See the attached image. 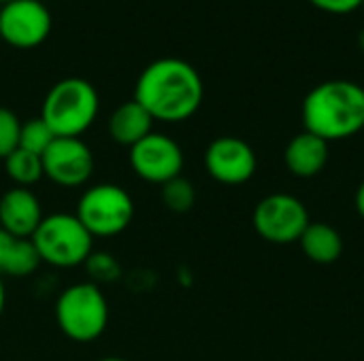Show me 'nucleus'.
I'll list each match as a JSON object with an SVG mask.
<instances>
[{
  "mask_svg": "<svg viewBox=\"0 0 364 361\" xmlns=\"http://www.w3.org/2000/svg\"><path fill=\"white\" fill-rule=\"evenodd\" d=\"M203 98L205 85L198 70L179 57H160L151 62L134 85V100L154 117V121H186L200 109Z\"/></svg>",
  "mask_w": 364,
  "mask_h": 361,
  "instance_id": "1",
  "label": "nucleus"
},
{
  "mask_svg": "<svg viewBox=\"0 0 364 361\" xmlns=\"http://www.w3.org/2000/svg\"><path fill=\"white\" fill-rule=\"evenodd\" d=\"M305 130L331 140H343L364 128V87L333 79L316 85L303 100Z\"/></svg>",
  "mask_w": 364,
  "mask_h": 361,
  "instance_id": "2",
  "label": "nucleus"
},
{
  "mask_svg": "<svg viewBox=\"0 0 364 361\" xmlns=\"http://www.w3.org/2000/svg\"><path fill=\"white\" fill-rule=\"evenodd\" d=\"M100 100L96 87L81 77L58 81L45 96L41 119L55 138H81L98 117Z\"/></svg>",
  "mask_w": 364,
  "mask_h": 361,
  "instance_id": "3",
  "label": "nucleus"
},
{
  "mask_svg": "<svg viewBox=\"0 0 364 361\" xmlns=\"http://www.w3.org/2000/svg\"><path fill=\"white\" fill-rule=\"evenodd\" d=\"M55 323L75 343H94L109 326V302L102 289L92 283L68 285L55 300Z\"/></svg>",
  "mask_w": 364,
  "mask_h": 361,
  "instance_id": "4",
  "label": "nucleus"
},
{
  "mask_svg": "<svg viewBox=\"0 0 364 361\" xmlns=\"http://www.w3.org/2000/svg\"><path fill=\"white\" fill-rule=\"evenodd\" d=\"M30 240L41 262L53 268L83 266L94 249V236L83 228L77 215L68 213L45 215Z\"/></svg>",
  "mask_w": 364,
  "mask_h": 361,
  "instance_id": "5",
  "label": "nucleus"
},
{
  "mask_svg": "<svg viewBox=\"0 0 364 361\" xmlns=\"http://www.w3.org/2000/svg\"><path fill=\"white\" fill-rule=\"evenodd\" d=\"M75 215L94 238H111L132 223L134 200L122 185L98 183L81 194Z\"/></svg>",
  "mask_w": 364,
  "mask_h": 361,
  "instance_id": "6",
  "label": "nucleus"
},
{
  "mask_svg": "<svg viewBox=\"0 0 364 361\" xmlns=\"http://www.w3.org/2000/svg\"><path fill=\"white\" fill-rule=\"evenodd\" d=\"M309 223L305 204L290 194H271L254 209L256 232L273 245L296 243Z\"/></svg>",
  "mask_w": 364,
  "mask_h": 361,
  "instance_id": "7",
  "label": "nucleus"
},
{
  "mask_svg": "<svg viewBox=\"0 0 364 361\" xmlns=\"http://www.w3.org/2000/svg\"><path fill=\"white\" fill-rule=\"evenodd\" d=\"M51 28V13L41 0H13L0 6V38L15 49L43 45Z\"/></svg>",
  "mask_w": 364,
  "mask_h": 361,
  "instance_id": "8",
  "label": "nucleus"
},
{
  "mask_svg": "<svg viewBox=\"0 0 364 361\" xmlns=\"http://www.w3.org/2000/svg\"><path fill=\"white\" fill-rule=\"evenodd\" d=\"M128 162H130L132 172L139 179H143L147 183L164 185L173 179L181 177L183 151L177 145V140H173L171 136L151 132L141 143L130 147Z\"/></svg>",
  "mask_w": 364,
  "mask_h": 361,
  "instance_id": "9",
  "label": "nucleus"
},
{
  "mask_svg": "<svg viewBox=\"0 0 364 361\" xmlns=\"http://www.w3.org/2000/svg\"><path fill=\"white\" fill-rule=\"evenodd\" d=\"M41 157L45 179L60 187H81L94 174V153L81 138H53Z\"/></svg>",
  "mask_w": 364,
  "mask_h": 361,
  "instance_id": "10",
  "label": "nucleus"
},
{
  "mask_svg": "<svg viewBox=\"0 0 364 361\" xmlns=\"http://www.w3.org/2000/svg\"><path fill=\"white\" fill-rule=\"evenodd\" d=\"M205 168L211 179L224 185L247 183L258 168L254 149L237 136H220L205 151Z\"/></svg>",
  "mask_w": 364,
  "mask_h": 361,
  "instance_id": "11",
  "label": "nucleus"
},
{
  "mask_svg": "<svg viewBox=\"0 0 364 361\" xmlns=\"http://www.w3.org/2000/svg\"><path fill=\"white\" fill-rule=\"evenodd\" d=\"M38 196L26 187H13L0 198V228L15 238H32L43 221Z\"/></svg>",
  "mask_w": 364,
  "mask_h": 361,
  "instance_id": "12",
  "label": "nucleus"
},
{
  "mask_svg": "<svg viewBox=\"0 0 364 361\" xmlns=\"http://www.w3.org/2000/svg\"><path fill=\"white\" fill-rule=\"evenodd\" d=\"M286 168L299 179H311L320 174L328 162V143L307 130L296 134L284 153Z\"/></svg>",
  "mask_w": 364,
  "mask_h": 361,
  "instance_id": "13",
  "label": "nucleus"
},
{
  "mask_svg": "<svg viewBox=\"0 0 364 361\" xmlns=\"http://www.w3.org/2000/svg\"><path fill=\"white\" fill-rule=\"evenodd\" d=\"M154 132V117L132 98L119 104L109 117V136L122 147H134Z\"/></svg>",
  "mask_w": 364,
  "mask_h": 361,
  "instance_id": "14",
  "label": "nucleus"
},
{
  "mask_svg": "<svg viewBox=\"0 0 364 361\" xmlns=\"http://www.w3.org/2000/svg\"><path fill=\"white\" fill-rule=\"evenodd\" d=\"M303 253L316 262V264H333L341 257L343 253V238L341 234L322 221H311L307 226V230L303 232V236L299 238Z\"/></svg>",
  "mask_w": 364,
  "mask_h": 361,
  "instance_id": "15",
  "label": "nucleus"
},
{
  "mask_svg": "<svg viewBox=\"0 0 364 361\" xmlns=\"http://www.w3.org/2000/svg\"><path fill=\"white\" fill-rule=\"evenodd\" d=\"M4 170H6L9 179L15 183V187L30 189L41 179H45L43 157L36 153H30L26 149H19V147L4 160Z\"/></svg>",
  "mask_w": 364,
  "mask_h": 361,
  "instance_id": "16",
  "label": "nucleus"
},
{
  "mask_svg": "<svg viewBox=\"0 0 364 361\" xmlns=\"http://www.w3.org/2000/svg\"><path fill=\"white\" fill-rule=\"evenodd\" d=\"M41 257L32 245L30 238H15L9 257L4 262L2 268V277H11V279H26L30 274H34V270L41 266Z\"/></svg>",
  "mask_w": 364,
  "mask_h": 361,
  "instance_id": "17",
  "label": "nucleus"
},
{
  "mask_svg": "<svg viewBox=\"0 0 364 361\" xmlns=\"http://www.w3.org/2000/svg\"><path fill=\"white\" fill-rule=\"evenodd\" d=\"M55 134L49 130V126L36 117V119H28L21 121V132H19V149H26L30 153L43 155L47 151V147L53 143Z\"/></svg>",
  "mask_w": 364,
  "mask_h": 361,
  "instance_id": "18",
  "label": "nucleus"
},
{
  "mask_svg": "<svg viewBox=\"0 0 364 361\" xmlns=\"http://www.w3.org/2000/svg\"><path fill=\"white\" fill-rule=\"evenodd\" d=\"M162 202L173 213H188L196 202L194 185L183 177H177V179L164 183L162 185Z\"/></svg>",
  "mask_w": 364,
  "mask_h": 361,
  "instance_id": "19",
  "label": "nucleus"
},
{
  "mask_svg": "<svg viewBox=\"0 0 364 361\" xmlns=\"http://www.w3.org/2000/svg\"><path fill=\"white\" fill-rule=\"evenodd\" d=\"M19 132H21L19 117L11 109L0 106V160L2 162L19 147Z\"/></svg>",
  "mask_w": 364,
  "mask_h": 361,
  "instance_id": "20",
  "label": "nucleus"
},
{
  "mask_svg": "<svg viewBox=\"0 0 364 361\" xmlns=\"http://www.w3.org/2000/svg\"><path fill=\"white\" fill-rule=\"evenodd\" d=\"M85 266L90 268V272L94 274V279H96V281H102V283L113 281V279L119 274L117 264H115V262H113V257H111V255H107V253L90 255V260L85 262Z\"/></svg>",
  "mask_w": 364,
  "mask_h": 361,
  "instance_id": "21",
  "label": "nucleus"
},
{
  "mask_svg": "<svg viewBox=\"0 0 364 361\" xmlns=\"http://www.w3.org/2000/svg\"><path fill=\"white\" fill-rule=\"evenodd\" d=\"M318 9L333 13V15H346L356 11L358 6H363L364 0H311Z\"/></svg>",
  "mask_w": 364,
  "mask_h": 361,
  "instance_id": "22",
  "label": "nucleus"
},
{
  "mask_svg": "<svg viewBox=\"0 0 364 361\" xmlns=\"http://www.w3.org/2000/svg\"><path fill=\"white\" fill-rule=\"evenodd\" d=\"M13 243H15V236H11L9 232H4L0 228V277H2V268H4V262L9 257V251H11Z\"/></svg>",
  "mask_w": 364,
  "mask_h": 361,
  "instance_id": "23",
  "label": "nucleus"
},
{
  "mask_svg": "<svg viewBox=\"0 0 364 361\" xmlns=\"http://www.w3.org/2000/svg\"><path fill=\"white\" fill-rule=\"evenodd\" d=\"M356 211H358V215L364 219V181L358 185V189H356Z\"/></svg>",
  "mask_w": 364,
  "mask_h": 361,
  "instance_id": "24",
  "label": "nucleus"
},
{
  "mask_svg": "<svg viewBox=\"0 0 364 361\" xmlns=\"http://www.w3.org/2000/svg\"><path fill=\"white\" fill-rule=\"evenodd\" d=\"M4 304H6V291H4V281L0 277V317L4 313Z\"/></svg>",
  "mask_w": 364,
  "mask_h": 361,
  "instance_id": "25",
  "label": "nucleus"
},
{
  "mask_svg": "<svg viewBox=\"0 0 364 361\" xmlns=\"http://www.w3.org/2000/svg\"><path fill=\"white\" fill-rule=\"evenodd\" d=\"M358 45H360V49L364 51V28L360 30V34H358Z\"/></svg>",
  "mask_w": 364,
  "mask_h": 361,
  "instance_id": "26",
  "label": "nucleus"
},
{
  "mask_svg": "<svg viewBox=\"0 0 364 361\" xmlns=\"http://www.w3.org/2000/svg\"><path fill=\"white\" fill-rule=\"evenodd\" d=\"M100 361H128V360H122V357H105V360Z\"/></svg>",
  "mask_w": 364,
  "mask_h": 361,
  "instance_id": "27",
  "label": "nucleus"
},
{
  "mask_svg": "<svg viewBox=\"0 0 364 361\" xmlns=\"http://www.w3.org/2000/svg\"><path fill=\"white\" fill-rule=\"evenodd\" d=\"M6 2H13V0H0V6H2V4H6Z\"/></svg>",
  "mask_w": 364,
  "mask_h": 361,
  "instance_id": "28",
  "label": "nucleus"
},
{
  "mask_svg": "<svg viewBox=\"0 0 364 361\" xmlns=\"http://www.w3.org/2000/svg\"><path fill=\"white\" fill-rule=\"evenodd\" d=\"M363 9H364V2H363Z\"/></svg>",
  "mask_w": 364,
  "mask_h": 361,
  "instance_id": "29",
  "label": "nucleus"
}]
</instances>
